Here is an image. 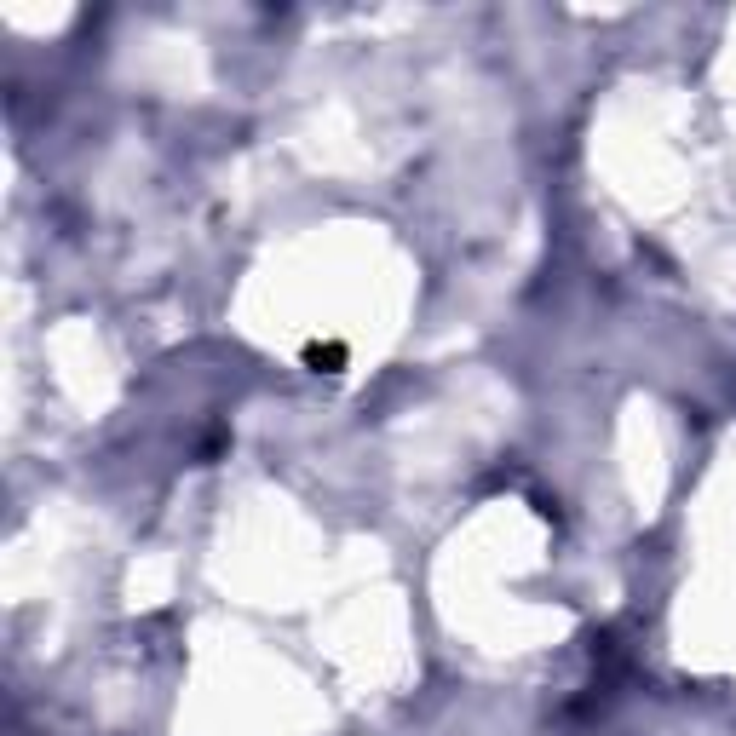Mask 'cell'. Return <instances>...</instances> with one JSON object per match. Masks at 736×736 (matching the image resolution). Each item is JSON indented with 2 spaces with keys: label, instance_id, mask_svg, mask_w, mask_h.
Here are the masks:
<instances>
[{
  "label": "cell",
  "instance_id": "6da1fadb",
  "mask_svg": "<svg viewBox=\"0 0 736 736\" xmlns=\"http://www.w3.org/2000/svg\"><path fill=\"white\" fill-rule=\"evenodd\" d=\"M305 368H311V374H340V368H345V345L340 340H311V345H305Z\"/></svg>",
  "mask_w": 736,
  "mask_h": 736
}]
</instances>
